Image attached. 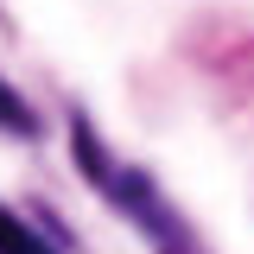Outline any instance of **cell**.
Segmentation results:
<instances>
[{"instance_id": "2", "label": "cell", "mask_w": 254, "mask_h": 254, "mask_svg": "<svg viewBox=\"0 0 254 254\" xmlns=\"http://www.w3.org/2000/svg\"><path fill=\"white\" fill-rule=\"evenodd\" d=\"M0 254H58V248H51V242H45L19 210H6V203H0Z\"/></svg>"}, {"instance_id": "1", "label": "cell", "mask_w": 254, "mask_h": 254, "mask_svg": "<svg viewBox=\"0 0 254 254\" xmlns=\"http://www.w3.org/2000/svg\"><path fill=\"white\" fill-rule=\"evenodd\" d=\"M70 140H76V165H83V178H89L115 210H121L146 242H153L159 254H203V242H197V229H190L178 210H172V197L140 172V165H115L108 159V146H102V133L89 127V115H76L70 121Z\"/></svg>"}, {"instance_id": "3", "label": "cell", "mask_w": 254, "mask_h": 254, "mask_svg": "<svg viewBox=\"0 0 254 254\" xmlns=\"http://www.w3.org/2000/svg\"><path fill=\"white\" fill-rule=\"evenodd\" d=\"M0 133H13V140H32V133H38V115H32V102L13 89L6 76H0Z\"/></svg>"}]
</instances>
